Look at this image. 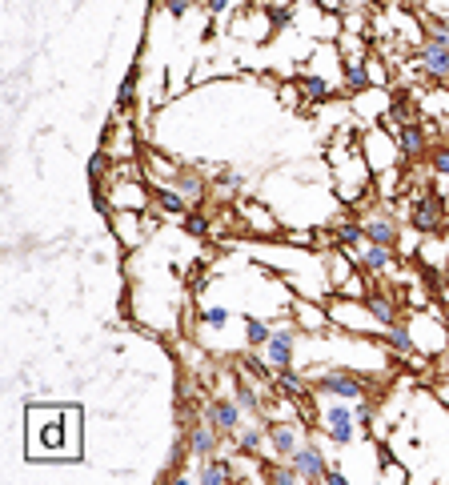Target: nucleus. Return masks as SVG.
<instances>
[{"label":"nucleus","instance_id":"obj_32","mask_svg":"<svg viewBox=\"0 0 449 485\" xmlns=\"http://www.w3.org/2000/svg\"><path fill=\"white\" fill-rule=\"evenodd\" d=\"M245 213H249V221H253V229H257V221H261V229H265V233H273V229H277V225H273V217H269L265 208H257V205H249V208H245Z\"/></svg>","mask_w":449,"mask_h":485},{"label":"nucleus","instance_id":"obj_9","mask_svg":"<svg viewBox=\"0 0 449 485\" xmlns=\"http://www.w3.org/2000/svg\"><path fill=\"white\" fill-rule=\"evenodd\" d=\"M112 229H116V237H121V245H128V249L140 245V233H145L137 208H116V213H112Z\"/></svg>","mask_w":449,"mask_h":485},{"label":"nucleus","instance_id":"obj_13","mask_svg":"<svg viewBox=\"0 0 449 485\" xmlns=\"http://www.w3.org/2000/svg\"><path fill=\"white\" fill-rule=\"evenodd\" d=\"M173 189H177L189 205H196V201L205 197V180H201V173H193V168H177V173H173Z\"/></svg>","mask_w":449,"mask_h":485},{"label":"nucleus","instance_id":"obj_24","mask_svg":"<svg viewBox=\"0 0 449 485\" xmlns=\"http://www.w3.org/2000/svg\"><path fill=\"white\" fill-rule=\"evenodd\" d=\"M265 477H269L273 485H293L297 477H301V473H297V465L289 461V465H269V470H265Z\"/></svg>","mask_w":449,"mask_h":485},{"label":"nucleus","instance_id":"obj_12","mask_svg":"<svg viewBox=\"0 0 449 485\" xmlns=\"http://www.w3.org/2000/svg\"><path fill=\"white\" fill-rule=\"evenodd\" d=\"M269 441H273V453H277L281 461H289L297 453V430L293 425H289V421H277V425H273V430H269Z\"/></svg>","mask_w":449,"mask_h":485},{"label":"nucleus","instance_id":"obj_7","mask_svg":"<svg viewBox=\"0 0 449 485\" xmlns=\"http://www.w3.org/2000/svg\"><path fill=\"white\" fill-rule=\"evenodd\" d=\"M217 425H213L209 417L205 421H196L193 430H189V437H185V445H189V453L193 458H217Z\"/></svg>","mask_w":449,"mask_h":485},{"label":"nucleus","instance_id":"obj_20","mask_svg":"<svg viewBox=\"0 0 449 485\" xmlns=\"http://www.w3.org/2000/svg\"><path fill=\"white\" fill-rule=\"evenodd\" d=\"M369 81H373V77H369V65H365V60H349V65H345V84H349L353 93H365Z\"/></svg>","mask_w":449,"mask_h":485},{"label":"nucleus","instance_id":"obj_31","mask_svg":"<svg viewBox=\"0 0 449 485\" xmlns=\"http://www.w3.org/2000/svg\"><path fill=\"white\" fill-rule=\"evenodd\" d=\"M185 233H193V237H205V233H209V221H205L201 213H185Z\"/></svg>","mask_w":449,"mask_h":485},{"label":"nucleus","instance_id":"obj_1","mask_svg":"<svg viewBox=\"0 0 449 485\" xmlns=\"http://www.w3.org/2000/svg\"><path fill=\"white\" fill-rule=\"evenodd\" d=\"M28 458H81V409H72V405L28 409Z\"/></svg>","mask_w":449,"mask_h":485},{"label":"nucleus","instance_id":"obj_16","mask_svg":"<svg viewBox=\"0 0 449 485\" xmlns=\"http://www.w3.org/2000/svg\"><path fill=\"white\" fill-rule=\"evenodd\" d=\"M385 341H389L393 349H397V353H401V357H413V333H409V325L406 321H393V325H385Z\"/></svg>","mask_w":449,"mask_h":485},{"label":"nucleus","instance_id":"obj_39","mask_svg":"<svg viewBox=\"0 0 449 485\" xmlns=\"http://www.w3.org/2000/svg\"><path fill=\"white\" fill-rule=\"evenodd\" d=\"M325 481H329V485H345V473H341V470H329V473H325Z\"/></svg>","mask_w":449,"mask_h":485},{"label":"nucleus","instance_id":"obj_22","mask_svg":"<svg viewBox=\"0 0 449 485\" xmlns=\"http://www.w3.org/2000/svg\"><path fill=\"white\" fill-rule=\"evenodd\" d=\"M277 389L285 397H301V393H305V381H301L293 369H277Z\"/></svg>","mask_w":449,"mask_h":485},{"label":"nucleus","instance_id":"obj_23","mask_svg":"<svg viewBox=\"0 0 449 485\" xmlns=\"http://www.w3.org/2000/svg\"><path fill=\"white\" fill-rule=\"evenodd\" d=\"M337 241L349 249V245H361L365 241V225H353V221H337Z\"/></svg>","mask_w":449,"mask_h":485},{"label":"nucleus","instance_id":"obj_33","mask_svg":"<svg viewBox=\"0 0 449 485\" xmlns=\"http://www.w3.org/2000/svg\"><path fill=\"white\" fill-rule=\"evenodd\" d=\"M341 293H349V297H365L369 289H365V281H361V277H349L345 285H341Z\"/></svg>","mask_w":449,"mask_h":485},{"label":"nucleus","instance_id":"obj_25","mask_svg":"<svg viewBox=\"0 0 449 485\" xmlns=\"http://www.w3.org/2000/svg\"><path fill=\"white\" fill-rule=\"evenodd\" d=\"M237 405L245 409V413H257V409H261V397H257V389H253L249 381H241L237 385Z\"/></svg>","mask_w":449,"mask_h":485},{"label":"nucleus","instance_id":"obj_29","mask_svg":"<svg viewBox=\"0 0 449 485\" xmlns=\"http://www.w3.org/2000/svg\"><path fill=\"white\" fill-rule=\"evenodd\" d=\"M429 168H434L441 180H449V145H441V149H434V157H429Z\"/></svg>","mask_w":449,"mask_h":485},{"label":"nucleus","instance_id":"obj_17","mask_svg":"<svg viewBox=\"0 0 449 485\" xmlns=\"http://www.w3.org/2000/svg\"><path fill=\"white\" fill-rule=\"evenodd\" d=\"M196 481H201V485H224V481H233V465H229V461H217V458H205V470L196 473Z\"/></svg>","mask_w":449,"mask_h":485},{"label":"nucleus","instance_id":"obj_14","mask_svg":"<svg viewBox=\"0 0 449 485\" xmlns=\"http://www.w3.org/2000/svg\"><path fill=\"white\" fill-rule=\"evenodd\" d=\"M397 149H401V157H417L421 149H425V133H421L417 121L397 125Z\"/></svg>","mask_w":449,"mask_h":485},{"label":"nucleus","instance_id":"obj_26","mask_svg":"<svg viewBox=\"0 0 449 485\" xmlns=\"http://www.w3.org/2000/svg\"><path fill=\"white\" fill-rule=\"evenodd\" d=\"M389 117L397 121V125H406V121H413V109H409V97L406 93H397V97L389 100Z\"/></svg>","mask_w":449,"mask_h":485},{"label":"nucleus","instance_id":"obj_40","mask_svg":"<svg viewBox=\"0 0 449 485\" xmlns=\"http://www.w3.org/2000/svg\"><path fill=\"white\" fill-rule=\"evenodd\" d=\"M224 4H229V0H205V8H209V13H224Z\"/></svg>","mask_w":449,"mask_h":485},{"label":"nucleus","instance_id":"obj_18","mask_svg":"<svg viewBox=\"0 0 449 485\" xmlns=\"http://www.w3.org/2000/svg\"><path fill=\"white\" fill-rule=\"evenodd\" d=\"M389 265H393V249H389V245H369V249H365V257H361V269H365V273H385Z\"/></svg>","mask_w":449,"mask_h":485},{"label":"nucleus","instance_id":"obj_8","mask_svg":"<svg viewBox=\"0 0 449 485\" xmlns=\"http://www.w3.org/2000/svg\"><path fill=\"white\" fill-rule=\"evenodd\" d=\"M417 60H421V69L429 72L434 81H445V84H449V48L421 41V44H417Z\"/></svg>","mask_w":449,"mask_h":485},{"label":"nucleus","instance_id":"obj_5","mask_svg":"<svg viewBox=\"0 0 449 485\" xmlns=\"http://www.w3.org/2000/svg\"><path fill=\"white\" fill-rule=\"evenodd\" d=\"M293 341H297V329H293V325L277 329L265 341V361L273 365V369H289V365H293Z\"/></svg>","mask_w":449,"mask_h":485},{"label":"nucleus","instance_id":"obj_4","mask_svg":"<svg viewBox=\"0 0 449 485\" xmlns=\"http://www.w3.org/2000/svg\"><path fill=\"white\" fill-rule=\"evenodd\" d=\"M317 393H329V397H341V401H361L365 385L361 377L353 373H321L317 377Z\"/></svg>","mask_w":449,"mask_h":485},{"label":"nucleus","instance_id":"obj_10","mask_svg":"<svg viewBox=\"0 0 449 485\" xmlns=\"http://www.w3.org/2000/svg\"><path fill=\"white\" fill-rule=\"evenodd\" d=\"M205 417H209L221 433H237L241 430V405L237 401H213L209 409H205Z\"/></svg>","mask_w":449,"mask_h":485},{"label":"nucleus","instance_id":"obj_6","mask_svg":"<svg viewBox=\"0 0 449 485\" xmlns=\"http://www.w3.org/2000/svg\"><path fill=\"white\" fill-rule=\"evenodd\" d=\"M289 461L297 465V473H301L305 481H325V473H329V465H325V453L317 449V445H297V453Z\"/></svg>","mask_w":449,"mask_h":485},{"label":"nucleus","instance_id":"obj_11","mask_svg":"<svg viewBox=\"0 0 449 485\" xmlns=\"http://www.w3.org/2000/svg\"><path fill=\"white\" fill-rule=\"evenodd\" d=\"M397 233H401V229H397V221H393V217H369V221H365V241H369V245H397Z\"/></svg>","mask_w":449,"mask_h":485},{"label":"nucleus","instance_id":"obj_3","mask_svg":"<svg viewBox=\"0 0 449 485\" xmlns=\"http://www.w3.org/2000/svg\"><path fill=\"white\" fill-rule=\"evenodd\" d=\"M321 421H325V433H329L337 445H353V437H357V425H361L349 405H329V409L321 413Z\"/></svg>","mask_w":449,"mask_h":485},{"label":"nucleus","instance_id":"obj_36","mask_svg":"<svg viewBox=\"0 0 449 485\" xmlns=\"http://www.w3.org/2000/svg\"><path fill=\"white\" fill-rule=\"evenodd\" d=\"M217 180H221V189H237V185H241V177H237V173H229V168H221V177H217Z\"/></svg>","mask_w":449,"mask_h":485},{"label":"nucleus","instance_id":"obj_35","mask_svg":"<svg viewBox=\"0 0 449 485\" xmlns=\"http://www.w3.org/2000/svg\"><path fill=\"white\" fill-rule=\"evenodd\" d=\"M128 100H133V77H128V81L121 84V97H116V109H125Z\"/></svg>","mask_w":449,"mask_h":485},{"label":"nucleus","instance_id":"obj_30","mask_svg":"<svg viewBox=\"0 0 449 485\" xmlns=\"http://www.w3.org/2000/svg\"><path fill=\"white\" fill-rule=\"evenodd\" d=\"M245 337H249L253 345H265V341L273 337V333H269V325H265V321H249V325H245Z\"/></svg>","mask_w":449,"mask_h":485},{"label":"nucleus","instance_id":"obj_21","mask_svg":"<svg viewBox=\"0 0 449 485\" xmlns=\"http://www.w3.org/2000/svg\"><path fill=\"white\" fill-rule=\"evenodd\" d=\"M156 205L165 208V213H177V217H185V213H189V201H185L177 189H161V193H156Z\"/></svg>","mask_w":449,"mask_h":485},{"label":"nucleus","instance_id":"obj_19","mask_svg":"<svg viewBox=\"0 0 449 485\" xmlns=\"http://www.w3.org/2000/svg\"><path fill=\"white\" fill-rule=\"evenodd\" d=\"M112 201H116V205L121 208H145V189H140L137 180H133V185H116V189H112Z\"/></svg>","mask_w":449,"mask_h":485},{"label":"nucleus","instance_id":"obj_15","mask_svg":"<svg viewBox=\"0 0 449 485\" xmlns=\"http://www.w3.org/2000/svg\"><path fill=\"white\" fill-rule=\"evenodd\" d=\"M365 305H369V313H373V321H377L381 329L397 321V305H393V297H385V293H365Z\"/></svg>","mask_w":449,"mask_h":485},{"label":"nucleus","instance_id":"obj_28","mask_svg":"<svg viewBox=\"0 0 449 485\" xmlns=\"http://www.w3.org/2000/svg\"><path fill=\"white\" fill-rule=\"evenodd\" d=\"M241 453H245V458H253V453H257V449H261V425H253V430H241Z\"/></svg>","mask_w":449,"mask_h":485},{"label":"nucleus","instance_id":"obj_2","mask_svg":"<svg viewBox=\"0 0 449 485\" xmlns=\"http://www.w3.org/2000/svg\"><path fill=\"white\" fill-rule=\"evenodd\" d=\"M409 221H413V229L417 233H441L445 229V201H441V193H434V189H425V193H413V201H409Z\"/></svg>","mask_w":449,"mask_h":485},{"label":"nucleus","instance_id":"obj_37","mask_svg":"<svg viewBox=\"0 0 449 485\" xmlns=\"http://www.w3.org/2000/svg\"><path fill=\"white\" fill-rule=\"evenodd\" d=\"M353 405H357V409H353V413H357V421L365 425V421L373 417V405H365V401H353Z\"/></svg>","mask_w":449,"mask_h":485},{"label":"nucleus","instance_id":"obj_27","mask_svg":"<svg viewBox=\"0 0 449 485\" xmlns=\"http://www.w3.org/2000/svg\"><path fill=\"white\" fill-rule=\"evenodd\" d=\"M301 93H305V100H325L329 97V84H325L321 77H305V81H301Z\"/></svg>","mask_w":449,"mask_h":485},{"label":"nucleus","instance_id":"obj_34","mask_svg":"<svg viewBox=\"0 0 449 485\" xmlns=\"http://www.w3.org/2000/svg\"><path fill=\"white\" fill-rule=\"evenodd\" d=\"M205 321H209V325H224V321H229V309H205Z\"/></svg>","mask_w":449,"mask_h":485},{"label":"nucleus","instance_id":"obj_38","mask_svg":"<svg viewBox=\"0 0 449 485\" xmlns=\"http://www.w3.org/2000/svg\"><path fill=\"white\" fill-rule=\"evenodd\" d=\"M165 8H168L173 16H181L185 8H189V0H165Z\"/></svg>","mask_w":449,"mask_h":485}]
</instances>
